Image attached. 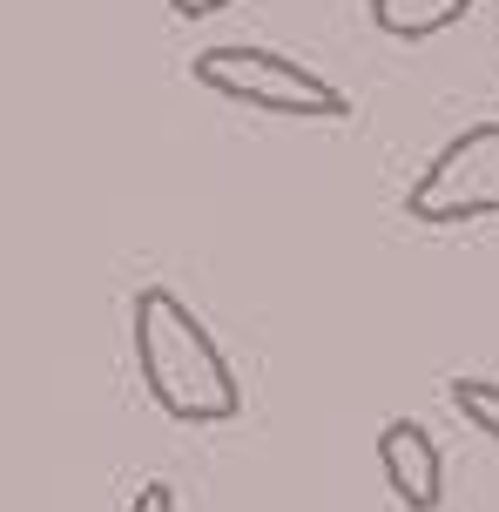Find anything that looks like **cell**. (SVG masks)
Segmentation results:
<instances>
[{
  "mask_svg": "<svg viewBox=\"0 0 499 512\" xmlns=\"http://www.w3.org/2000/svg\"><path fill=\"white\" fill-rule=\"evenodd\" d=\"M129 337H135V371L149 384L162 418L176 425H230L243 411V384L223 358L210 324L169 290V283H142L129 304Z\"/></svg>",
  "mask_w": 499,
  "mask_h": 512,
  "instance_id": "obj_1",
  "label": "cell"
},
{
  "mask_svg": "<svg viewBox=\"0 0 499 512\" xmlns=\"http://www.w3.org/2000/svg\"><path fill=\"white\" fill-rule=\"evenodd\" d=\"M189 81L210 88L216 102L257 108V115H290V122H344L351 115L338 81H324L317 68H304L277 48H250V41L203 48L189 61Z\"/></svg>",
  "mask_w": 499,
  "mask_h": 512,
  "instance_id": "obj_2",
  "label": "cell"
},
{
  "mask_svg": "<svg viewBox=\"0 0 499 512\" xmlns=\"http://www.w3.org/2000/svg\"><path fill=\"white\" fill-rule=\"evenodd\" d=\"M405 216L452 230V223H486L499 216V122H473L425 162V176L405 189Z\"/></svg>",
  "mask_w": 499,
  "mask_h": 512,
  "instance_id": "obj_3",
  "label": "cell"
},
{
  "mask_svg": "<svg viewBox=\"0 0 499 512\" xmlns=\"http://www.w3.org/2000/svg\"><path fill=\"white\" fill-rule=\"evenodd\" d=\"M378 472H385V486L405 512H439L446 506V459H439V445L425 425L412 418H385L378 425Z\"/></svg>",
  "mask_w": 499,
  "mask_h": 512,
  "instance_id": "obj_4",
  "label": "cell"
},
{
  "mask_svg": "<svg viewBox=\"0 0 499 512\" xmlns=\"http://www.w3.org/2000/svg\"><path fill=\"white\" fill-rule=\"evenodd\" d=\"M479 0H371V21L378 34H392V41H432V34H446L473 14Z\"/></svg>",
  "mask_w": 499,
  "mask_h": 512,
  "instance_id": "obj_5",
  "label": "cell"
},
{
  "mask_svg": "<svg viewBox=\"0 0 499 512\" xmlns=\"http://www.w3.org/2000/svg\"><path fill=\"white\" fill-rule=\"evenodd\" d=\"M446 398H452V411H459L473 432H486L499 445V384L493 378H452Z\"/></svg>",
  "mask_w": 499,
  "mask_h": 512,
  "instance_id": "obj_6",
  "label": "cell"
},
{
  "mask_svg": "<svg viewBox=\"0 0 499 512\" xmlns=\"http://www.w3.org/2000/svg\"><path fill=\"white\" fill-rule=\"evenodd\" d=\"M122 512H176V492L162 486V479H149V486L135 492V499H129V506H122Z\"/></svg>",
  "mask_w": 499,
  "mask_h": 512,
  "instance_id": "obj_7",
  "label": "cell"
},
{
  "mask_svg": "<svg viewBox=\"0 0 499 512\" xmlns=\"http://www.w3.org/2000/svg\"><path fill=\"white\" fill-rule=\"evenodd\" d=\"M169 7H176V14H183V21H203V14H223V7H230V0H169Z\"/></svg>",
  "mask_w": 499,
  "mask_h": 512,
  "instance_id": "obj_8",
  "label": "cell"
}]
</instances>
